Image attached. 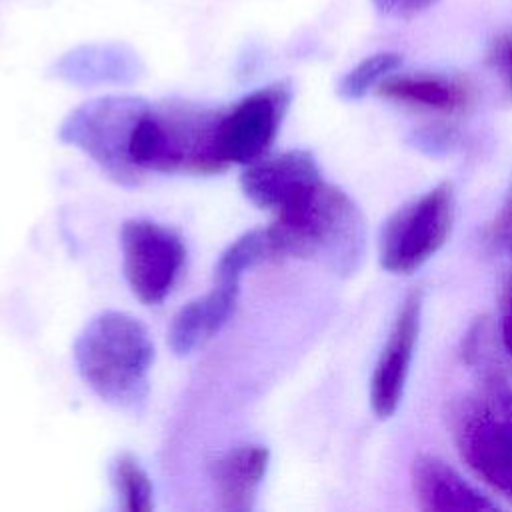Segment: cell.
Returning a JSON list of instances; mask_svg holds the SVG:
<instances>
[{
	"instance_id": "15",
	"label": "cell",
	"mask_w": 512,
	"mask_h": 512,
	"mask_svg": "<svg viewBox=\"0 0 512 512\" xmlns=\"http://www.w3.org/2000/svg\"><path fill=\"white\" fill-rule=\"evenodd\" d=\"M274 260L272 246L266 234V228H254L240 238H236L220 256L216 264V280H234L240 282L242 274L262 262Z\"/></svg>"
},
{
	"instance_id": "18",
	"label": "cell",
	"mask_w": 512,
	"mask_h": 512,
	"mask_svg": "<svg viewBox=\"0 0 512 512\" xmlns=\"http://www.w3.org/2000/svg\"><path fill=\"white\" fill-rule=\"evenodd\" d=\"M436 2L438 0H372V4L380 14L390 18H400V20L414 18L426 12L428 8H432Z\"/></svg>"
},
{
	"instance_id": "12",
	"label": "cell",
	"mask_w": 512,
	"mask_h": 512,
	"mask_svg": "<svg viewBox=\"0 0 512 512\" xmlns=\"http://www.w3.org/2000/svg\"><path fill=\"white\" fill-rule=\"evenodd\" d=\"M270 462V452L262 444H236L220 452L210 464V478L216 486L220 506L232 512H246L254 506Z\"/></svg>"
},
{
	"instance_id": "6",
	"label": "cell",
	"mask_w": 512,
	"mask_h": 512,
	"mask_svg": "<svg viewBox=\"0 0 512 512\" xmlns=\"http://www.w3.org/2000/svg\"><path fill=\"white\" fill-rule=\"evenodd\" d=\"M454 216L456 196L450 182H440L398 208L380 230V266L390 274L416 272L448 242Z\"/></svg>"
},
{
	"instance_id": "9",
	"label": "cell",
	"mask_w": 512,
	"mask_h": 512,
	"mask_svg": "<svg viewBox=\"0 0 512 512\" xmlns=\"http://www.w3.org/2000/svg\"><path fill=\"white\" fill-rule=\"evenodd\" d=\"M422 306V290H412L406 294L376 360L370 378V406L380 420L394 416L402 404L410 366L420 338Z\"/></svg>"
},
{
	"instance_id": "11",
	"label": "cell",
	"mask_w": 512,
	"mask_h": 512,
	"mask_svg": "<svg viewBox=\"0 0 512 512\" xmlns=\"http://www.w3.org/2000/svg\"><path fill=\"white\" fill-rule=\"evenodd\" d=\"M240 282L216 280L214 288L184 304L168 328V344L176 356H186L208 342L234 314Z\"/></svg>"
},
{
	"instance_id": "7",
	"label": "cell",
	"mask_w": 512,
	"mask_h": 512,
	"mask_svg": "<svg viewBox=\"0 0 512 512\" xmlns=\"http://www.w3.org/2000/svg\"><path fill=\"white\" fill-rule=\"evenodd\" d=\"M122 268L130 290L144 304L162 302L178 280L186 260L182 238L168 226L130 218L122 224Z\"/></svg>"
},
{
	"instance_id": "4",
	"label": "cell",
	"mask_w": 512,
	"mask_h": 512,
	"mask_svg": "<svg viewBox=\"0 0 512 512\" xmlns=\"http://www.w3.org/2000/svg\"><path fill=\"white\" fill-rule=\"evenodd\" d=\"M484 394L452 408V430L468 468L512 502V386L494 362L480 368Z\"/></svg>"
},
{
	"instance_id": "1",
	"label": "cell",
	"mask_w": 512,
	"mask_h": 512,
	"mask_svg": "<svg viewBox=\"0 0 512 512\" xmlns=\"http://www.w3.org/2000/svg\"><path fill=\"white\" fill-rule=\"evenodd\" d=\"M266 234L274 260H318L338 274L354 272L364 252L360 208L342 188L324 180L278 212Z\"/></svg>"
},
{
	"instance_id": "2",
	"label": "cell",
	"mask_w": 512,
	"mask_h": 512,
	"mask_svg": "<svg viewBox=\"0 0 512 512\" xmlns=\"http://www.w3.org/2000/svg\"><path fill=\"white\" fill-rule=\"evenodd\" d=\"M72 352L80 378L104 402L136 408L146 400L154 344L132 314L100 312L82 328Z\"/></svg>"
},
{
	"instance_id": "20",
	"label": "cell",
	"mask_w": 512,
	"mask_h": 512,
	"mask_svg": "<svg viewBox=\"0 0 512 512\" xmlns=\"http://www.w3.org/2000/svg\"><path fill=\"white\" fill-rule=\"evenodd\" d=\"M492 230H494V236L498 238V242L512 250V186H510V190L504 198V204L492 224Z\"/></svg>"
},
{
	"instance_id": "21",
	"label": "cell",
	"mask_w": 512,
	"mask_h": 512,
	"mask_svg": "<svg viewBox=\"0 0 512 512\" xmlns=\"http://www.w3.org/2000/svg\"><path fill=\"white\" fill-rule=\"evenodd\" d=\"M494 62L498 64V68L504 72V76L512 86V38H504L496 44Z\"/></svg>"
},
{
	"instance_id": "5",
	"label": "cell",
	"mask_w": 512,
	"mask_h": 512,
	"mask_svg": "<svg viewBox=\"0 0 512 512\" xmlns=\"http://www.w3.org/2000/svg\"><path fill=\"white\" fill-rule=\"evenodd\" d=\"M148 108V102L134 96L94 98L62 120L58 138L88 154L118 184L136 186L144 172L134 164L130 144Z\"/></svg>"
},
{
	"instance_id": "19",
	"label": "cell",
	"mask_w": 512,
	"mask_h": 512,
	"mask_svg": "<svg viewBox=\"0 0 512 512\" xmlns=\"http://www.w3.org/2000/svg\"><path fill=\"white\" fill-rule=\"evenodd\" d=\"M500 342L512 358V270L504 280L500 298Z\"/></svg>"
},
{
	"instance_id": "14",
	"label": "cell",
	"mask_w": 512,
	"mask_h": 512,
	"mask_svg": "<svg viewBox=\"0 0 512 512\" xmlns=\"http://www.w3.org/2000/svg\"><path fill=\"white\" fill-rule=\"evenodd\" d=\"M378 94L396 104L454 114L468 108L472 92L466 82L442 74H390L378 84Z\"/></svg>"
},
{
	"instance_id": "17",
	"label": "cell",
	"mask_w": 512,
	"mask_h": 512,
	"mask_svg": "<svg viewBox=\"0 0 512 512\" xmlns=\"http://www.w3.org/2000/svg\"><path fill=\"white\" fill-rule=\"evenodd\" d=\"M112 482L116 484L122 506L130 512H150L152 502V482L138 460L130 454H120L112 462Z\"/></svg>"
},
{
	"instance_id": "16",
	"label": "cell",
	"mask_w": 512,
	"mask_h": 512,
	"mask_svg": "<svg viewBox=\"0 0 512 512\" xmlns=\"http://www.w3.org/2000/svg\"><path fill=\"white\" fill-rule=\"evenodd\" d=\"M400 64L402 56L396 52H378L364 58L340 78L338 96L344 100L364 98L372 88H378L384 78L394 74Z\"/></svg>"
},
{
	"instance_id": "3",
	"label": "cell",
	"mask_w": 512,
	"mask_h": 512,
	"mask_svg": "<svg viewBox=\"0 0 512 512\" xmlns=\"http://www.w3.org/2000/svg\"><path fill=\"white\" fill-rule=\"evenodd\" d=\"M220 118L222 110L182 100L150 106L134 128L130 156L142 172H222L228 164L218 144Z\"/></svg>"
},
{
	"instance_id": "13",
	"label": "cell",
	"mask_w": 512,
	"mask_h": 512,
	"mask_svg": "<svg viewBox=\"0 0 512 512\" xmlns=\"http://www.w3.org/2000/svg\"><path fill=\"white\" fill-rule=\"evenodd\" d=\"M412 482L420 508L434 512L448 510H496L498 504L468 484L452 466L436 456H418L412 466Z\"/></svg>"
},
{
	"instance_id": "8",
	"label": "cell",
	"mask_w": 512,
	"mask_h": 512,
	"mask_svg": "<svg viewBox=\"0 0 512 512\" xmlns=\"http://www.w3.org/2000/svg\"><path fill=\"white\" fill-rule=\"evenodd\" d=\"M292 102L288 82H274L242 96L228 110H222L218 144L224 162L250 164L262 158L286 118Z\"/></svg>"
},
{
	"instance_id": "10",
	"label": "cell",
	"mask_w": 512,
	"mask_h": 512,
	"mask_svg": "<svg viewBox=\"0 0 512 512\" xmlns=\"http://www.w3.org/2000/svg\"><path fill=\"white\" fill-rule=\"evenodd\" d=\"M322 182L316 158L308 150H286L262 156L244 166L240 188L244 196L274 214L286 210Z\"/></svg>"
}]
</instances>
